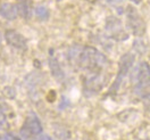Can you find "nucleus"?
I'll return each instance as SVG.
<instances>
[{
    "label": "nucleus",
    "mask_w": 150,
    "mask_h": 140,
    "mask_svg": "<svg viewBox=\"0 0 150 140\" xmlns=\"http://www.w3.org/2000/svg\"><path fill=\"white\" fill-rule=\"evenodd\" d=\"M132 2H134V4H135V5H138V4H140L141 2V0H131Z\"/></svg>",
    "instance_id": "f3484780"
},
{
    "label": "nucleus",
    "mask_w": 150,
    "mask_h": 140,
    "mask_svg": "<svg viewBox=\"0 0 150 140\" xmlns=\"http://www.w3.org/2000/svg\"><path fill=\"white\" fill-rule=\"evenodd\" d=\"M49 67H50V71L54 75V77L56 79L57 81H59V82L64 81L65 73H64L62 66L59 64V62L57 60V58L54 57L52 54H50V57H49Z\"/></svg>",
    "instance_id": "9d476101"
},
{
    "label": "nucleus",
    "mask_w": 150,
    "mask_h": 140,
    "mask_svg": "<svg viewBox=\"0 0 150 140\" xmlns=\"http://www.w3.org/2000/svg\"><path fill=\"white\" fill-rule=\"evenodd\" d=\"M22 140H34L42 133V124L35 113L31 112L21 128Z\"/></svg>",
    "instance_id": "7ed1b4c3"
},
{
    "label": "nucleus",
    "mask_w": 150,
    "mask_h": 140,
    "mask_svg": "<svg viewBox=\"0 0 150 140\" xmlns=\"http://www.w3.org/2000/svg\"><path fill=\"white\" fill-rule=\"evenodd\" d=\"M0 46H1V33H0Z\"/></svg>",
    "instance_id": "a211bd4d"
},
{
    "label": "nucleus",
    "mask_w": 150,
    "mask_h": 140,
    "mask_svg": "<svg viewBox=\"0 0 150 140\" xmlns=\"http://www.w3.org/2000/svg\"><path fill=\"white\" fill-rule=\"evenodd\" d=\"M134 60H135V57H134V55L131 54V53L124 54V55L121 57V59H120V65H118V73H117V76H116V79H115V82L112 83L109 92L110 93L116 92V91L120 89L123 80L125 79V76L127 75V73H129L130 70H131V67L133 66V64H134Z\"/></svg>",
    "instance_id": "39448f33"
},
{
    "label": "nucleus",
    "mask_w": 150,
    "mask_h": 140,
    "mask_svg": "<svg viewBox=\"0 0 150 140\" xmlns=\"http://www.w3.org/2000/svg\"><path fill=\"white\" fill-rule=\"evenodd\" d=\"M123 0H107V2L108 4H110V5H114V6H116V5H118V4H121Z\"/></svg>",
    "instance_id": "dca6fc26"
},
{
    "label": "nucleus",
    "mask_w": 150,
    "mask_h": 140,
    "mask_svg": "<svg viewBox=\"0 0 150 140\" xmlns=\"http://www.w3.org/2000/svg\"><path fill=\"white\" fill-rule=\"evenodd\" d=\"M57 1H62V0H57Z\"/></svg>",
    "instance_id": "6ab92c4d"
},
{
    "label": "nucleus",
    "mask_w": 150,
    "mask_h": 140,
    "mask_svg": "<svg viewBox=\"0 0 150 140\" xmlns=\"http://www.w3.org/2000/svg\"><path fill=\"white\" fill-rule=\"evenodd\" d=\"M0 16H2L5 19L14 21L18 16V10L16 7V4H2L0 6Z\"/></svg>",
    "instance_id": "1a4fd4ad"
},
{
    "label": "nucleus",
    "mask_w": 150,
    "mask_h": 140,
    "mask_svg": "<svg viewBox=\"0 0 150 140\" xmlns=\"http://www.w3.org/2000/svg\"><path fill=\"white\" fill-rule=\"evenodd\" d=\"M35 14L41 21H46L49 18V10L46 6H38L35 8Z\"/></svg>",
    "instance_id": "f8f14e48"
},
{
    "label": "nucleus",
    "mask_w": 150,
    "mask_h": 140,
    "mask_svg": "<svg viewBox=\"0 0 150 140\" xmlns=\"http://www.w3.org/2000/svg\"><path fill=\"white\" fill-rule=\"evenodd\" d=\"M34 140H55L54 138H51L50 136H47V134H41V136H39L37 139Z\"/></svg>",
    "instance_id": "2eb2a0df"
},
{
    "label": "nucleus",
    "mask_w": 150,
    "mask_h": 140,
    "mask_svg": "<svg viewBox=\"0 0 150 140\" xmlns=\"http://www.w3.org/2000/svg\"><path fill=\"white\" fill-rule=\"evenodd\" d=\"M133 90L142 99L150 98V66L147 62H141L134 67L131 74Z\"/></svg>",
    "instance_id": "f03ea898"
},
{
    "label": "nucleus",
    "mask_w": 150,
    "mask_h": 140,
    "mask_svg": "<svg viewBox=\"0 0 150 140\" xmlns=\"http://www.w3.org/2000/svg\"><path fill=\"white\" fill-rule=\"evenodd\" d=\"M106 32L107 36L112 38L116 41H124L129 39V34L125 31V28L123 26L121 19L115 17V16H109L106 21Z\"/></svg>",
    "instance_id": "423d86ee"
},
{
    "label": "nucleus",
    "mask_w": 150,
    "mask_h": 140,
    "mask_svg": "<svg viewBox=\"0 0 150 140\" xmlns=\"http://www.w3.org/2000/svg\"><path fill=\"white\" fill-rule=\"evenodd\" d=\"M125 16H126V26L135 37H142L146 32V22L141 17L137 8L127 6L126 9H124Z\"/></svg>",
    "instance_id": "20e7f679"
},
{
    "label": "nucleus",
    "mask_w": 150,
    "mask_h": 140,
    "mask_svg": "<svg viewBox=\"0 0 150 140\" xmlns=\"http://www.w3.org/2000/svg\"><path fill=\"white\" fill-rule=\"evenodd\" d=\"M16 7L18 10V15L24 19L31 18L32 15V2L31 0H17Z\"/></svg>",
    "instance_id": "9b49d317"
},
{
    "label": "nucleus",
    "mask_w": 150,
    "mask_h": 140,
    "mask_svg": "<svg viewBox=\"0 0 150 140\" xmlns=\"http://www.w3.org/2000/svg\"><path fill=\"white\" fill-rule=\"evenodd\" d=\"M67 58L75 67L86 73H100L108 66V59L97 48L73 45L68 49Z\"/></svg>",
    "instance_id": "f257e3e1"
},
{
    "label": "nucleus",
    "mask_w": 150,
    "mask_h": 140,
    "mask_svg": "<svg viewBox=\"0 0 150 140\" xmlns=\"http://www.w3.org/2000/svg\"><path fill=\"white\" fill-rule=\"evenodd\" d=\"M106 76L103 72L100 73H86L83 81V90L86 95H94L99 92L105 85Z\"/></svg>",
    "instance_id": "0eeeda50"
},
{
    "label": "nucleus",
    "mask_w": 150,
    "mask_h": 140,
    "mask_svg": "<svg viewBox=\"0 0 150 140\" xmlns=\"http://www.w3.org/2000/svg\"><path fill=\"white\" fill-rule=\"evenodd\" d=\"M5 39L7 41V43L10 47L21 50V51H24L28 49V40L26 38L24 37L23 34L18 33L17 31L15 30H7L5 32Z\"/></svg>",
    "instance_id": "6e6552de"
},
{
    "label": "nucleus",
    "mask_w": 150,
    "mask_h": 140,
    "mask_svg": "<svg viewBox=\"0 0 150 140\" xmlns=\"http://www.w3.org/2000/svg\"><path fill=\"white\" fill-rule=\"evenodd\" d=\"M0 140H22V138L17 137V136L14 134V133L7 132V133H5V134H2V136L0 137Z\"/></svg>",
    "instance_id": "ddd939ff"
},
{
    "label": "nucleus",
    "mask_w": 150,
    "mask_h": 140,
    "mask_svg": "<svg viewBox=\"0 0 150 140\" xmlns=\"http://www.w3.org/2000/svg\"><path fill=\"white\" fill-rule=\"evenodd\" d=\"M6 124H7V117H6L5 113H4L1 106H0V129H2Z\"/></svg>",
    "instance_id": "4468645a"
}]
</instances>
